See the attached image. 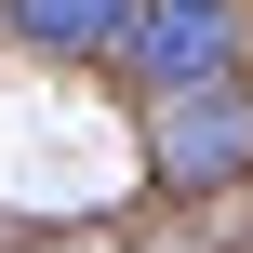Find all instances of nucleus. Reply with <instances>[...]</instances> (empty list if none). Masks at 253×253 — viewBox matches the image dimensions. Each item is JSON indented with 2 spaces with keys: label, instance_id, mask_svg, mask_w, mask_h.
<instances>
[{
  "label": "nucleus",
  "instance_id": "nucleus-3",
  "mask_svg": "<svg viewBox=\"0 0 253 253\" xmlns=\"http://www.w3.org/2000/svg\"><path fill=\"white\" fill-rule=\"evenodd\" d=\"M133 27H147V0H13V40H40V53H133Z\"/></svg>",
  "mask_w": 253,
  "mask_h": 253
},
{
  "label": "nucleus",
  "instance_id": "nucleus-2",
  "mask_svg": "<svg viewBox=\"0 0 253 253\" xmlns=\"http://www.w3.org/2000/svg\"><path fill=\"white\" fill-rule=\"evenodd\" d=\"M160 173H173V187H240V173H253V107H240V80L160 107Z\"/></svg>",
  "mask_w": 253,
  "mask_h": 253
},
{
  "label": "nucleus",
  "instance_id": "nucleus-1",
  "mask_svg": "<svg viewBox=\"0 0 253 253\" xmlns=\"http://www.w3.org/2000/svg\"><path fill=\"white\" fill-rule=\"evenodd\" d=\"M240 40H253L240 0H147L133 67L160 80V107H173V93H227V80H240Z\"/></svg>",
  "mask_w": 253,
  "mask_h": 253
}]
</instances>
